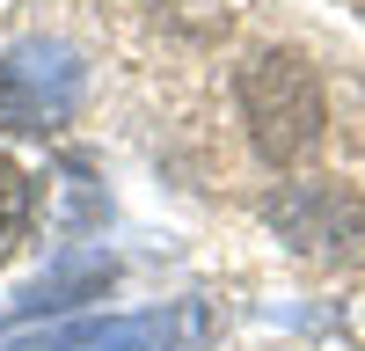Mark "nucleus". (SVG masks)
<instances>
[{
    "label": "nucleus",
    "instance_id": "1",
    "mask_svg": "<svg viewBox=\"0 0 365 351\" xmlns=\"http://www.w3.org/2000/svg\"><path fill=\"white\" fill-rule=\"evenodd\" d=\"M241 117L263 146V161H299L329 132V88L299 51H263L241 66Z\"/></svg>",
    "mask_w": 365,
    "mask_h": 351
},
{
    "label": "nucleus",
    "instance_id": "2",
    "mask_svg": "<svg viewBox=\"0 0 365 351\" xmlns=\"http://www.w3.org/2000/svg\"><path fill=\"white\" fill-rule=\"evenodd\" d=\"M81 88L88 66L73 44H51V37L8 44L0 51V132H58L81 110Z\"/></svg>",
    "mask_w": 365,
    "mask_h": 351
},
{
    "label": "nucleus",
    "instance_id": "3",
    "mask_svg": "<svg viewBox=\"0 0 365 351\" xmlns=\"http://www.w3.org/2000/svg\"><path fill=\"white\" fill-rule=\"evenodd\" d=\"M205 337V315H88V322H58L44 337H22L8 351H190Z\"/></svg>",
    "mask_w": 365,
    "mask_h": 351
},
{
    "label": "nucleus",
    "instance_id": "4",
    "mask_svg": "<svg viewBox=\"0 0 365 351\" xmlns=\"http://www.w3.org/2000/svg\"><path fill=\"white\" fill-rule=\"evenodd\" d=\"M103 278H110V263H81V271H58V278H37V285H29L22 300L8 307V315L22 322V315H44V307H66L73 292H88V285H103Z\"/></svg>",
    "mask_w": 365,
    "mask_h": 351
},
{
    "label": "nucleus",
    "instance_id": "5",
    "mask_svg": "<svg viewBox=\"0 0 365 351\" xmlns=\"http://www.w3.org/2000/svg\"><path fill=\"white\" fill-rule=\"evenodd\" d=\"M22 227H29V176H22L8 154H0V263L15 256Z\"/></svg>",
    "mask_w": 365,
    "mask_h": 351
}]
</instances>
